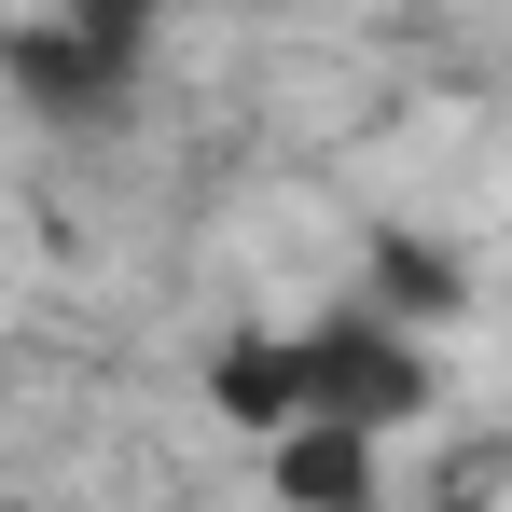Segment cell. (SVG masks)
Listing matches in <instances>:
<instances>
[{"instance_id": "obj_2", "label": "cell", "mask_w": 512, "mask_h": 512, "mask_svg": "<svg viewBox=\"0 0 512 512\" xmlns=\"http://www.w3.org/2000/svg\"><path fill=\"white\" fill-rule=\"evenodd\" d=\"M263 485L291 512H374L388 499V457H374V429H346V416H291L263 443Z\"/></svg>"}, {"instance_id": "obj_6", "label": "cell", "mask_w": 512, "mask_h": 512, "mask_svg": "<svg viewBox=\"0 0 512 512\" xmlns=\"http://www.w3.org/2000/svg\"><path fill=\"white\" fill-rule=\"evenodd\" d=\"M70 28H84L97 56H125V70H139V42H153V0H70Z\"/></svg>"}, {"instance_id": "obj_1", "label": "cell", "mask_w": 512, "mask_h": 512, "mask_svg": "<svg viewBox=\"0 0 512 512\" xmlns=\"http://www.w3.org/2000/svg\"><path fill=\"white\" fill-rule=\"evenodd\" d=\"M305 416H346V429H402L429 416V346L402 319H374V305H333V319H305Z\"/></svg>"}, {"instance_id": "obj_5", "label": "cell", "mask_w": 512, "mask_h": 512, "mask_svg": "<svg viewBox=\"0 0 512 512\" xmlns=\"http://www.w3.org/2000/svg\"><path fill=\"white\" fill-rule=\"evenodd\" d=\"M471 305V277H457V250H429V236H374V319H402V333H429V319H457Z\"/></svg>"}, {"instance_id": "obj_4", "label": "cell", "mask_w": 512, "mask_h": 512, "mask_svg": "<svg viewBox=\"0 0 512 512\" xmlns=\"http://www.w3.org/2000/svg\"><path fill=\"white\" fill-rule=\"evenodd\" d=\"M208 416H236V429L277 443V429L305 416V346H291V333H236L222 360H208Z\"/></svg>"}, {"instance_id": "obj_3", "label": "cell", "mask_w": 512, "mask_h": 512, "mask_svg": "<svg viewBox=\"0 0 512 512\" xmlns=\"http://www.w3.org/2000/svg\"><path fill=\"white\" fill-rule=\"evenodd\" d=\"M0 70L28 84V111H56V125H111V111H125V84H139L125 56H97L70 14H56V28H14V42H0Z\"/></svg>"}]
</instances>
